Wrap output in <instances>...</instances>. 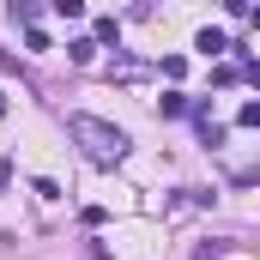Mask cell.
<instances>
[{
  "instance_id": "obj_1",
  "label": "cell",
  "mask_w": 260,
  "mask_h": 260,
  "mask_svg": "<svg viewBox=\"0 0 260 260\" xmlns=\"http://www.w3.org/2000/svg\"><path fill=\"white\" fill-rule=\"evenodd\" d=\"M67 133H73V139L85 145V157H97V164H121V157H127V133L109 127V121H97V115H73Z\"/></svg>"
},
{
  "instance_id": "obj_2",
  "label": "cell",
  "mask_w": 260,
  "mask_h": 260,
  "mask_svg": "<svg viewBox=\"0 0 260 260\" xmlns=\"http://www.w3.org/2000/svg\"><path fill=\"white\" fill-rule=\"evenodd\" d=\"M194 49H200V55H206V61H212V55H224V49H230V37L206 24V30H200V37H194Z\"/></svg>"
},
{
  "instance_id": "obj_3",
  "label": "cell",
  "mask_w": 260,
  "mask_h": 260,
  "mask_svg": "<svg viewBox=\"0 0 260 260\" xmlns=\"http://www.w3.org/2000/svg\"><path fill=\"white\" fill-rule=\"evenodd\" d=\"M91 37H97V49H103V43H121V24H115V18H97Z\"/></svg>"
},
{
  "instance_id": "obj_4",
  "label": "cell",
  "mask_w": 260,
  "mask_h": 260,
  "mask_svg": "<svg viewBox=\"0 0 260 260\" xmlns=\"http://www.w3.org/2000/svg\"><path fill=\"white\" fill-rule=\"evenodd\" d=\"M67 55H73V61L85 67V61H91V55H97V37H79V43H67Z\"/></svg>"
},
{
  "instance_id": "obj_5",
  "label": "cell",
  "mask_w": 260,
  "mask_h": 260,
  "mask_svg": "<svg viewBox=\"0 0 260 260\" xmlns=\"http://www.w3.org/2000/svg\"><path fill=\"white\" fill-rule=\"evenodd\" d=\"M157 109H164V115H188V97H182V91H170V97H164Z\"/></svg>"
},
{
  "instance_id": "obj_6",
  "label": "cell",
  "mask_w": 260,
  "mask_h": 260,
  "mask_svg": "<svg viewBox=\"0 0 260 260\" xmlns=\"http://www.w3.org/2000/svg\"><path fill=\"white\" fill-rule=\"evenodd\" d=\"M55 12L61 18H85V0H55Z\"/></svg>"
},
{
  "instance_id": "obj_7",
  "label": "cell",
  "mask_w": 260,
  "mask_h": 260,
  "mask_svg": "<svg viewBox=\"0 0 260 260\" xmlns=\"http://www.w3.org/2000/svg\"><path fill=\"white\" fill-rule=\"evenodd\" d=\"M236 121H242V127H260V103H242V109H236Z\"/></svg>"
}]
</instances>
